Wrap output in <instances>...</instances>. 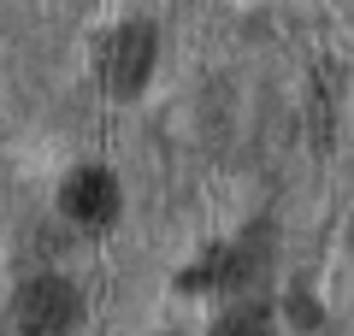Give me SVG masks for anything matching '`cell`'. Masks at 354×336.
<instances>
[{
	"label": "cell",
	"mask_w": 354,
	"mask_h": 336,
	"mask_svg": "<svg viewBox=\"0 0 354 336\" xmlns=\"http://www.w3.org/2000/svg\"><path fill=\"white\" fill-rule=\"evenodd\" d=\"M77 289L65 277H30L12 301V336H65L77 324Z\"/></svg>",
	"instance_id": "6da1fadb"
},
{
	"label": "cell",
	"mask_w": 354,
	"mask_h": 336,
	"mask_svg": "<svg viewBox=\"0 0 354 336\" xmlns=\"http://www.w3.org/2000/svg\"><path fill=\"white\" fill-rule=\"evenodd\" d=\"M153 71V30L148 24H124L101 41V77L113 95H136Z\"/></svg>",
	"instance_id": "7a4b0ae2"
},
{
	"label": "cell",
	"mask_w": 354,
	"mask_h": 336,
	"mask_svg": "<svg viewBox=\"0 0 354 336\" xmlns=\"http://www.w3.org/2000/svg\"><path fill=\"white\" fill-rule=\"evenodd\" d=\"M59 207H65V218H71V224L101 230V224H113V212H118V183L106 171H77L71 183H65Z\"/></svg>",
	"instance_id": "3957f363"
},
{
	"label": "cell",
	"mask_w": 354,
	"mask_h": 336,
	"mask_svg": "<svg viewBox=\"0 0 354 336\" xmlns=\"http://www.w3.org/2000/svg\"><path fill=\"white\" fill-rule=\"evenodd\" d=\"M218 336H272V330H266V319H230Z\"/></svg>",
	"instance_id": "277c9868"
}]
</instances>
